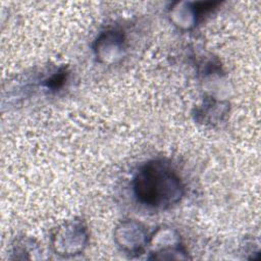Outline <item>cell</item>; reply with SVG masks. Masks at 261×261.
Listing matches in <instances>:
<instances>
[{
    "instance_id": "obj_1",
    "label": "cell",
    "mask_w": 261,
    "mask_h": 261,
    "mask_svg": "<svg viewBox=\"0 0 261 261\" xmlns=\"http://www.w3.org/2000/svg\"><path fill=\"white\" fill-rule=\"evenodd\" d=\"M180 181L174 171L159 161L148 163L135 177L138 200L145 205L165 207L175 203L180 195Z\"/></svg>"
}]
</instances>
